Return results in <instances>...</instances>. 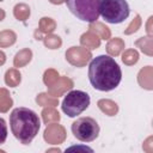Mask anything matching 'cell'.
<instances>
[{"label":"cell","instance_id":"obj_1","mask_svg":"<svg viewBox=\"0 0 153 153\" xmlns=\"http://www.w3.org/2000/svg\"><path fill=\"white\" fill-rule=\"evenodd\" d=\"M121 79V67L109 55L96 56L88 65V80L92 87L98 91L108 92L116 88Z\"/></svg>","mask_w":153,"mask_h":153},{"label":"cell","instance_id":"obj_2","mask_svg":"<svg viewBox=\"0 0 153 153\" xmlns=\"http://www.w3.org/2000/svg\"><path fill=\"white\" fill-rule=\"evenodd\" d=\"M41 121L38 115L27 108L19 106L10 114V128L13 136L23 145H29L38 134Z\"/></svg>","mask_w":153,"mask_h":153},{"label":"cell","instance_id":"obj_3","mask_svg":"<svg viewBox=\"0 0 153 153\" xmlns=\"http://www.w3.org/2000/svg\"><path fill=\"white\" fill-rule=\"evenodd\" d=\"M99 12L106 23L120 24L129 17L130 8L127 0H100Z\"/></svg>","mask_w":153,"mask_h":153},{"label":"cell","instance_id":"obj_4","mask_svg":"<svg viewBox=\"0 0 153 153\" xmlns=\"http://www.w3.org/2000/svg\"><path fill=\"white\" fill-rule=\"evenodd\" d=\"M66 5L71 13L81 22L93 23L100 14V0H66Z\"/></svg>","mask_w":153,"mask_h":153},{"label":"cell","instance_id":"obj_5","mask_svg":"<svg viewBox=\"0 0 153 153\" xmlns=\"http://www.w3.org/2000/svg\"><path fill=\"white\" fill-rule=\"evenodd\" d=\"M90 102V96L86 92L80 90H73L65 96L61 108L68 117H75L88 108Z\"/></svg>","mask_w":153,"mask_h":153},{"label":"cell","instance_id":"obj_6","mask_svg":"<svg viewBox=\"0 0 153 153\" xmlns=\"http://www.w3.org/2000/svg\"><path fill=\"white\" fill-rule=\"evenodd\" d=\"M72 133L74 137L82 142H91L99 135V124L92 117H80L72 123Z\"/></svg>","mask_w":153,"mask_h":153}]
</instances>
